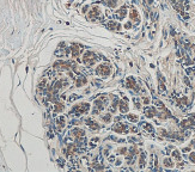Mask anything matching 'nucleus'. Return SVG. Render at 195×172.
<instances>
[{
    "label": "nucleus",
    "instance_id": "1",
    "mask_svg": "<svg viewBox=\"0 0 195 172\" xmlns=\"http://www.w3.org/2000/svg\"><path fill=\"white\" fill-rule=\"evenodd\" d=\"M90 110V104L89 103H80V104H77L74 105V108L71 110V114H74L75 116H80L83 114H86L87 111Z\"/></svg>",
    "mask_w": 195,
    "mask_h": 172
},
{
    "label": "nucleus",
    "instance_id": "2",
    "mask_svg": "<svg viewBox=\"0 0 195 172\" xmlns=\"http://www.w3.org/2000/svg\"><path fill=\"white\" fill-rule=\"evenodd\" d=\"M97 60H98V57L96 56V54L95 53H92V52H85L84 53V55H83V62L87 66V67H90V66H92Z\"/></svg>",
    "mask_w": 195,
    "mask_h": 172
},
{
    "label": "nucleus",
    "instance_id": "3",
    "mask_svg": "<svg viewBox=\"0 0 195 172\" xmlns=\"http://www.w3.org/2000/svg\"><path fill=\"white\" fill-rule=\"evenodd\" d=\"M111 72V68L108 64H101L98 67L96 68V73L101 77H108Z\"/></svg>",
    "mask_w": 195,
    "mask_h": 172
},
{
    "label": "nucleus",
    "instance_id": "4",
    "mask_svg": "<svg viewBox=\"0 0 195 172\" xmlns=\"http://www.w3.org/2000/svg\"><path fill=\"white\" fill-rule=\"evenodd\" d=\"M100 16H101V10H100V7H97V6H95V7H92L91 10H90V12L87 13V16H86V18L89 19V21H96V19H100Z\"/></svg>",
    "mask_w": 195,
    "mask_h": 172
},
{
    "label": "nucleus",
    "instance_id": "5",
    "mask_svg": "<svg viewBox=\"0 0 195 172\" xmlns=\"http://www.w3.org/2000/svg\"><path fill=\"white\" fill-rule=\"evenodd\" d=\"M70 49H71V53H72L73 57H75V59L79 57V53H80V50H82V46L74 43V44H72V47ZM78 61H79V59H78Z\"/></svg>",
    "mask_w": 195,
    "mask_h": 172
},
{
    "label": "nucleus",
    "instance_id": "6",
    "mask_svg": "<svg viewBox=\"0 0 195 172\" xmlns=\"http://www.w3.org/2000/svg\"><path fill=\"white\" fill-rule=\"evenodd\" d=\"M126 15H127V7L126 6H122L121 8H119L118 11H116V13H115V18L116 19H123L124 17H126Z\"/></svg>",
    "mask_w": 195,
    "mask_h": 172
},
{
    "label": "nucleus",
    "instance_id": "7",
    "mask_svg": "<svg viewBox=\"0 0 195 172\" xmlns=\"http://www.w3.org/2000/svg\"><path fill=\"white\" fill-rule=\"evenodd\" d=\"M106 26H108V29H110V30H115V31H118V30L121 29V24H120L119 22L114 21V19H110V21L106 23Z\"/></svg>",
    "mask_w": 195,
    "mask_h": 172
},
{
    "label": "nucleus",
    "instance_id": "8",
    "mask_svg": "<svg viewBox=\"0 0 195 172\" xmlns=\"http://www.w3.org/2000/svg\"><path fill=\"white\" fill-rule=\"evenodd\" d=\"M119 108H120V111L122 114L124 113H128V110H129V106H128V103H127V100H120L119 102Z\"/></svg>",
    "mask_w": 195,
    "mask_h": 172
},
{
    "label": "nucleus",
    "instance_id": "9",
    "mask_svg": "<svg viewBox=\"0 0 195 172\" xmlns=\"http://www.w3.org/2000/svg\"><path fill=\"white\" fill-rule=\"evenodd\" d=\"M71 134L77 139V137H83V136H85V131H84L83 129H80V128H74V129L71 130Z\"/></svg>",
    "mask_w": 195,
    "mask_h": 172
},
{
    "label": "nucleus",
    "instance_id": "10",
    "mask_svg": "<svg viewBox=\"0 0 195 172\" xmlns=\"http://www.w3.org/2000/svg\"><path fill=\"white\" fill-rule=\"evenodd\" d=\"M126 86H127L128 88H135L136 91H138L139 88L136 87V84H135V79L133 77H128L127 80H126Z\"/></svg>",
    "mask_w": 195,
    "mask_h": 172
},
{
    "label": "nucleus",
    "instance_id": "11",
    "mask_svg": "<svg viewBox=\"0 0 195 172\" xmlns=\"http://www.w3.org/2000/svg\"><path fill=\"white\" fill-rule=\"evenodd\" d=\"M113 130H115L116 133H123V131H127V126L123 123H116L113 127Z\"/></svg>",
    "mask_w": 195,
    "mask_h": 172
},
{
    "label": "nucleus",
    "instance_id": "12",
    "mask_svg": "<svg viewBox=\"0 0 195 172\" xmlns=\"http://www.w3.org/2000/svg\"><path fill=\"white\" fill-rule=\"evenodd\" d=\"M86 84V77L85 75H78L77 79H75V86L77 87H82L83 85Z\"/></svg>",
    "mask_w": 195,
    "mask_h": 172
},
{
    "label": "nucleus",
    "instance_id": "13",
    "mask_svg": "<svg viewBox=\"0 0 195 172\" xmlns=\"http://www.w3.org/2000/svg\"><path fill=\"white\" fill-rule=\"evenodd\" d=\"M65 123H66V118L64 116H60L56 118V126H57V129L59 130H61L65 127Z\"/></svg>",
    "mask_w": 195,
    "mask_h": 172
},
{
    "label": "nucleus",
    "instance_id": "14",
    "mask_svg": "<svg viewBox=\"0 0 195 172\" xmlns=\"http://www.w3.org/2000/svg\"><path fill=\"white\" fill-rule=\"evenodd\" d=\"M102 3H103L104 5H106L108 7H111V8H114V7H116V6H118L119 0H102Z\"/></svg>",
    "mask_w": 195,
    "mask_h": 172
},
{
    "label": "nucleus",
    "instance_id": "15",
    "mask_svg": "<svg viewBox=\"0 0 195 172\" xmlns=\"http://www.w3.org/2000/svg\"><path fill=\"white\" fill-rule=\"evenodd\" d=\"M156 114H157V113H156V109L152 108V106H151V108L149 106V108H146V109H145V115L147 116V117H150V118H152Z\"/></svg>",
    "mask_w": 195,
    "mask_h": 172
},
{
    "label": "nucleus",
    "instance_id": "16",
    "mask_svg": "<svg viewBox=\"0 0 195 172\" xmlns=\"http://www.w3.org/2000/svg\"><path fill=\"white\" fill-rule=\"evenodd\" d=\"M86 124L90 127V129H92V130H97V129H100V126L97 124L95 121H91L90 118L89 120H86Z\"/></svg>",
    "mask_w": 195,
    "mask_h": 172
},
{
    "label": "nucleus",
    "instance_id": "17",
    "mask_svg": "<svg viewBox=\"0 0 195 172\" xmlns=\"http://www.w3.org/2000/svg\"><path fill=\"white\" fill-rule=\"evenodd\" d=\"M129 18L132 21H138L139 19V15H138V11H136L135 8H132L131 12H129Z\"/></svg>",
    "mask_w": 195,
    "mask_h": 172
},
{
    "label": "nucleus",
    "instance_id": "18",
    "mask_svg": "<svg viewBox=\"0 0 195 172\" xmlns=\"http://www.w3.org/2000/svg\"><path fill=\"white\" fill-rule=\"evenodd\" d=\"M64 104L60 103V102H56L55 105H54V113H61V111L64 110Z\"/></svg>",
    "mask_w": 195,
    "mask_h": 172
},
{
    "label": "nucleus",
    "instance_id": "19",
    "mask_svg": "<svg viewBox=\"0 0 195 172\" xmlns=\"http://www.w3.org/2000/svg\"><path fill=\"white\" fill-rule=\"evenodd\" d=\"M145 159H146V153H145V152H141L140 159H139V166H140V169H142L145 166Z\"/></svg>",
    "mask_w": 195,
    "mask_h": 172
},
{
    "label": "nucleus",
    "instance_id": "20",
    "mask_svg": "<svg viewBox=\"0 0 195 172\" xmlns=\"http://www.w3.org/2000/svg\"><path fill=\"white\" fill-rule=\"evenodd\" d=\"M163 164L165 167H174V163H172V160L170 158H165L164 161H163Z\"/></svg>",
    "mask_w": 195,
    "mask_h": 172
},
{
    "label": "nucleus",
    "instance_id": "21",
    "mask_svg": "<svg viewBox=\"0 0 195 172\" xmlns=\"http://www.w3.org/2000/svg\"><path fill=\"white\" fill-rule=\"evenodd\" d=\"M142 127L147 130V131H150V133H153L154 131V129H153V127L150 124V123H142Z\"/></svg>",
    "mask_w": 195,
    "mask_h": 172
},
{
    "label": "nucleus",
    "instance_id": "22",
    "mask_svg": "<svg viewBox=\"0 0 195 172\" xmlns=\"http://www.w3.org/2000/svg\"><path fill=\"white\" fill-rule=\"evenodd\" d=\"M172 157L176 159V160H181V153H180V151L175 149V151L172 152Z\"/></svg>",
    "mask_w": 195,
    "mask_h": 172
},
{
    "label": "nucleus",
    "instance_id": "23",
    "mask_svg": "<svg viewBox=\"0 0 195 172\" xmlns=\"http://www.w3.org/2000/svg\"><path fill=\"white\" fill-rule=\"evenodd\" d=\"M119 102H120V100L118 99V98H114V102H113V105H111V111H113V113H114V111L116 110V106H118V104H119Z\"/></svg>",
    "mask_w": 195,
    "mask_h": 172
},
{
    "label": "nucleus",
    "instance_id": "24",
    "mask_svg": "<svg viewBox=\"0 0 195 172\" xmlns=\"http://www.w3.org/2000/svg\"><path fill=\"white\" fill-rule=\"evenodd\" d=\"M127 117H128V120L131 121V122H138V120H139V117H138V116H136V115H132V114H131V115H128Z\"/></svg>",
    "mask_w": 195,
    "mask_h": 172
},
{
    "label": "nucleus",
    "instance_id": "25",
    "mask_svg": "<svg viewBox=\"0 0 195 172\" xmlns=\"http://www.w3.org/2000/svg\"><path fill=\"white\" fill-rule=\"evenodd\" d=\"M102 120L104 121V122H110V121H111V115L110 114H105L104 116H102Z\"/></svg>",
    "mask_w": 195,
    "mask_h": 172
},
{
    "label": "nucleus",
    "instance_id": "26",
    "mask_svg": "<svg viewBox=\"0 0 195 172\" xmlns=\"http://www.w3.org/2000/svg\"><path fill=\"white\" fill-rule=\"evenodd\" d=\"M78 98H80V96H78V95H71V97L68 98V100H70V102H73V100H77Z\"/></svg>",
    "mask_w": 195,
    "mask_h": 172
},
{
    "label": "nucleus",
    "instance_id": "27",
    "mask_svg": "<svg viewBox=\"0 0 195 172\" xmlns=\"http://www.w3.org/2000/svg\"><path fill=\"white\" fill-rule=\"evenodd\" d=\"M126 152H127V148H120L118 149V154H126Z\"/></svg>",
    "mask_w": 195,
    "mask_h": 172
},
{
    "label": "nucleus",
    "instance_id": "28",
    "mask_svg": "<svg viewBox=\"0 0 195 172\" xmlns=\"http://www.w3.org/2000/svg\"><path fill=\"white\" fill-rule=\"evenodd\" d=\"M189 159H190L192 163H194V164H195V152H192L190 155H189Z\"/></svg>",
    "mask_w": 195,
    "mask_h": 172
},
{
    "label": "nucleus",
    "instance_id": "29",
    "mask_svg": "<svg viewBox=\"0 0 195 172\" xmlns=\"http://www.w3.org/2000/svg\"><path fill=\"white\" fill-rule=\"evenodd\" d=\"M131 26H132V23H131V22H128L127 24H126V25H124V28H126V29H129Z\"/></svg>",
    "mask_w": 195,
    "mask_h": 172
},
{
    "label": "nucleus",
    "instance_id": "30",
    "mask_svg": "<svg viewBox=\"0 0 195 172\" xmlns=\"http://www.w3.org/2000/svg\"><path fill=\"white\" fill-rule=\"evenodd\" d=\"M182 151H183V152H189V151H190V147H184Z\"/></svg>",
    "mask_w": 195,
    "mask_h": 172
},
{
    "label": "nucleus",
    "instance_id": "31",
    "mask_svg": "<svg viewBox=\"0 0 195 172\" xmlns=\"http://www.w3.org/2000/svg\"><path fill=\"white\" fill-rule=\"evenodd\" d=\"M144 103H145V104H149V103H150V99H149V98H145V99H144Z\"/></svg>",
    "mask_w": 195,
    "mask_h": 172
},
{
    "label": "nucleus",
    "instance_id": "32",
    "mask_svg": "<svg viewBox=\"0 0 195 172\" xmlns=\"http://www.w3.org/2000/svg\"><path fill=\"white\" fill-rule=\"evenodd\" d=\"M121 163H122V161H121V160H116V163H115V164H116V165H120Z\"/></svg>",
    "mask_w": 195,
    "mask_h": 172
},
{
    "label": "nucleus",
    "instance_id": "33",
    "mask_svg": "<svg viewBox=\"0 0 195 172\" xmlns=\"http://www.w3.org/2000/svg\"><path fill=\"white\" fill-rule=\"evenodd\" d=\"M109 161H114V157H109Z\"/></svg>",
    "mask_w": 195,
    "mask_h": 172
},
{
    "label": "nucleus",
    "instance_id": "34",
    "mask_svg": "<svg viewBox=\"0 0 195 172\" xmlns=\"http://www.w3.org/2000/svg\"><path fill=\"white\" fill-rule=\"evenodd\" d=\"M171 1H172V3H174V1H175V0H171Z\"/></svg>",
    "mask_w": 195,
    "mask_h": 172
}]
</instances>
